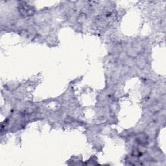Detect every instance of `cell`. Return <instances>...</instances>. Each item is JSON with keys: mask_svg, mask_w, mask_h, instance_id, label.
Here are the masks:
<instances>
[{"mask_svg": "<svg viewBox=\"0 0 166 166\" xmlns=\"http://www.w3.org/2000/svg\"><path fill=\"white\" fill-rule=\"evenodd\" d=\"M20 13L25 16H29L34 14V9L29 6H21L20 7Z\"/></svg>", "mask_w": 166, "mask_h": 166, "instance_id": "obj_1", "label": "cell"}]
</instances>
